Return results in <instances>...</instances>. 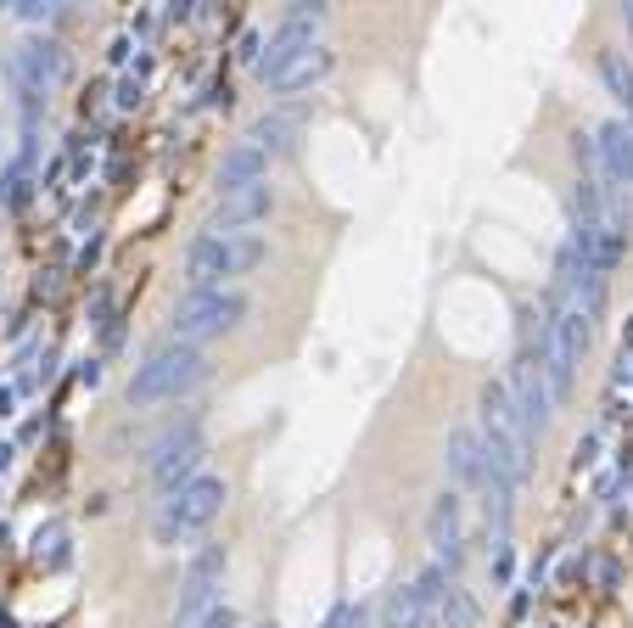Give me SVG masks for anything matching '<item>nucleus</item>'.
Masks as SVG:
<instances>
[{
    "instance_id": "nucleus-1",
    "label": "nucleus",
    "mask_w": 633,
    "mask_h": 628,
    "mask_svg": "<svg viewBox=\"0 0 633 628\" xmlns=\"http://www.w3.org/2000/svg\"><path fill=\"white\" fill-rule=\"evenodd\" d=\"M264 264V236L241 230V236H197L191 253H185V275H191V292H219L230 275H247Z\"/></svg>"
},
{
    "instance_id": "nucleus-2",
    "label": "nucleus",
    "mask_w": 633,
    "mask_h": 628,
    "mask_svg": "<svg viewBox=\"0 0 633 628\" xmlns=\"http://www.w3.org/2000/svg\"><path fill=\"white\" fill-rule=\"evenodd\" d=\"M208 382V359L202 348H185V343H169L146 359L141 371L129 376V404H163V399H180L191 387Z\"/></svg>"
},
{
    "instance_id": "nucleus-3",
    "label": "nucleus",
    "mask_w": 633,
    "mask_h": 628,
    "mask_svg": "<svg viewBox=\"0 0 633 628\" xmlns=\"http://www.w3.org/2000/svg\"><path fill=\"white\" fill-rule=\"evenodd\" d=\"M241 320H247V298L241 292H230V286H219V292H185L180 303H174V343L197 348L208 343V337H225V331H236Z\"/></svg>"
},
{
    "instance_id": "nucleus-4",
    "label": "nucleus",
    "mask_w": 633,
    "mask_h": 628,
    "mask_svg": "<svg viewBox=\"0 0 633 628\" xmlns=\"http://www.w3.org/2000/svg\"><path fill=\"white\" fill-rule=\"evenodd\" d=\"M225 511V477H197L185 483L163 511H157V544H180L197 528H208L213 516Z\"/></svg>"
},
{
    "instance_id": "nucleus-5",
    "label": "nucleus",
    "mask_w": 633,
    "mask_h": 628,
    "mask_svg": "<svg viewBox=\"0 0 633 628\" xmlns=\"http://www.w3.org/2000/svg\"><path fill=\"white\" fill-rule=\"evenodd\" d=\"M62 68H68V57H62L57 40H29V45H17L12 51V79H17V90H23L29 101L57 85Z\"/></svg>"
},
{
    "instance_id": "nucleus-6",
    "label": "nucleus",
    "mask_w": 633,
    "mask_h": 628,
    "mask_svg": "<svg viewBox=\"0 0 633 628\" xmlns=\"http://www.w3.org/2000/svg\"><path fill=\"white\" fill-rule=\"evenodd\" d=\"M510 399H516V410H521V421H527V432H544L549 427V415H555V393H549V382H544V365H538L533 354L527 359H516V371H510Z\"/></svg>"
},
{
    "instance_id": "nucleus-7",
    "label": "nucleus",
    "mask_w": 633,
    "mask_h": 628,
    "mask_svg": "<svg viewBox=\"0 0 633 628\" xmlns=\"http://www.w3.org/2000/svg\"><path fill=\"white\" fill-rule=\"evenodd\" d=\"M225 572V550H202L197 561H191V578H185V595H180V612H174L169 628H197L202 617L219 606V595H213V578Z\"/></svg>"
},
{
    "instance_id": "nucleus-8",
    "label": "nucleus",
    "mask_w": 633,
    "mask_h": 628,
    "mask_svg": "<svg viewBox=\"0 0 633 628\" xmlns=\"http://www.w3.org/2000/svg\"><path fill=\"white\" fill-rule=\"evenodd\" d=\"M269 214V186H241V191H219L208 214V236H241L247 225Z\"/></svg>"
},
{
    "instance_id": "nucleus-9",
    "label": "nucleus",
    "mask_w": 633,
    "mask_h": 628,
    "mask_svg": "<svg viewBox=\"0 0 633 628\" xmlns=\"http://www.w3.org/2000/svg\"><path fill=\"white\" fill-rule=\"evenodd\" d=\"M600 174H605V186H617V191L633 186V124L628 118H611L600 129Z\"/></svg>"
},
{
    "instance_id": "nucleus-10",
    "label": "nucleus",
    "mask_w": 633,
    "mask_h": 628,
    "mask_svg": "<svg viewBox=\"0 0 633 628\" xmlns=\"http://www.w3.org/2000/svg\"><path fill=\"white\" fill-rule=\"evenodd\" d=\"M331 51L325 45H309V51H297V57H286L275 73H264V85L269 90H281V96H292V90H309V85H320L325 73H331Z\"/></svg>"
},
{
    "instance_id": "nucleus-11",
    "label": "nucleus",
    "mask_w": 633,
    "mask_h": 628,
    "mask_svg": "<svg viewBox=\"0 0 633 628\" xmlns=\"http://www.w3.org/2000/svg\"><path fill=\"white\" fill-rule=\"evenodd\" d=\"M426 533H432V544H437V567L443 572H454L460 567V494H437V505H432V516H426Z\"/></svg>"
},
{
    "instance_id": "nucleus-12",
    "label": "nucleus",
    "mask_w": 633,
    "mask_h": 628,
    "mask_svg": "<svg viewBox=\"0 0 633 628\" xmlns=\"http://www.w3.org/2000/svg\"><path fill=\"white\" fill-rule=\"evenodd\" d=\"M269 174V152L258 141H236L219 163V191H241V186H264Z\"/></svg>"
},
{
    "instance_id": "nucleus-13",
    "label": "nucleus",
    "mask_w": 633,
    "mask_h": 628,
    "mask_svg": "<svg viewBox=\"0 0 633 628\" xmlns=\"http://www.w3.org/2000/svg\"><path fill=\"white\" fill-rule=\"evenodd\" d=\"M443 466H449V477H454V483H465V488H482V471H488V455H482V438H477V432L454 427V432H449V449H443Z\"/></svg>"
},
{
    "instance_id": "nucleus-14",
    "label": "nucleus",
    "mask_w": 633,
    "mask_h": 628,
    "mask_svg": "<svg viewBox=\"0 0 633 628\" xmlns=\"http://www.w3.org/2000/svg\"><path fill=\"white\" fill-rule=\"evenodd\" d=\"M381 628H437V612L415 595V584H398L387 595V623Z\"/></svg>"
},
{
    "instance_id": "nucleus-15",
    "label": "nucleus",
    "mask_w": 633,
    "mask_h": 628,
    "mask_svg": "<svg viewBox=\"0 0 633 628\" xmlns=\"http://www.w3.org/2000/svg\"><path fill=\"white\" fill-rule=\"evenodd\" d=\"M600 79L611 85V96L633 113V62L622 57V51H600Z\"/></svg>"
},
{
    "instance_id": "nucleus-16",
    "label": "nucleus",
    "mask_w": 633,
    "mask_h": 628,
    "mask_svg": "<svg viewBox=\"0 0 633 628\" xmlns=\"http://www.w3.org/2000/svg\"><path fill=\"white\" fill-rule=\"evenodd\" d=\"M437 628H477V600L449 584L443 600H437Z\"/></svg>"
},
{
    "instance_id": "nucleus-17",
    "label": "nucleus",
    "mask_w": 633,
    "mask_h": 628,
    "mask_svg": "<svg viewBox=\"0 0 633 628\" xmlns=\"http://www.w3.org/2000/svg\"><path fill=\"white\" fill-rule=\"evenodd\" d=\"M292 135H297V124L286 113H264L253 124V135H247V141H258L264 152H286V146H292Z\"/></svg>"
},
{
    "instance_id": "nucleus-18",
    "label": "nucleus",
    "mask_w": 633,
    "mask_h": 628,
    "mask_svg": "<svg viewBox=\"0 0 633 628\" xmlns=\"http://www.w3.org/2000/svg\"><path fill=\"white\" fill-rule=\"evenodd\" d=\"M34 556L51 561V567H62V561H68V550H62V528H40L34 533Z\"/></svg>"
},
{
    "instance_id": "nucleus-19",
    "label": "nucleus",
    "mask_w": 633,
    "mask_h": 628,
    "mask_svg": "<svg viewBox=\"0 0 633 628\" xmlns=\"http://www.w3.org/2000/svg\"><path fill=\"white\" fill-rule=\"evenodd\" d=\"M197 628H236V612H230L225 600H219V606H213V612H208V617H202V623H197Z\"/></svg>"
},
{
    "instance_id": "nucleus-20",
    "label": "nucleus",
    "mask_w": 633,
    "mask_h": 628,
    "mask_svg": "<svg viewBox=\"0 0 633 628\" xmlns=\"http://www.w3.org/2000/svg\"><path fill=\"white\" fill-rule=\"evenodd\" d=\"M17 12L29 17V23H51V17H57V6H40V0H29V6H17Z\"/></svg>"
},
{
    "instance_id": "nucleus-21",
    "label": "nucleus",
    "mask_w": 633,
    "mask_h": 628,
    "mask_svg": "<svg viewBox=\"0 0 633 628\" xmlns=\"http://www.w3.org/2000/svg\"><path fill=\"white\" fill-rule=\"evenodd\" d=\"M135 101H141V79H124L118 85V107H135Z\"/></svg>"
},
{
    "instance_id": "nucleus-22",
    "label": "nucleus",
    "mask_w": 633,
    "mask_h": 628,
    "mask_svg": "<svg viewBox=\"0 0 633 628\" xmlns=\"http://www.w3.org/2000/svg\"><path fill=\"white\" fill-rule=\"evenodd\" d=\"M617 382H628V387H633V348H622V359H617Z\"/></svg>"
},
{
    "instance_id": "nucleus-23",
    "label": "nucleus",
    "mask_w": 633,
    "mask_h": 628,
    "mask_svg": "<svg viewBox=\"0 0 633 628\" xmlns=\"http://www.w3.org/2000/svg\"><path fill=\"white\" fill-rule=\"evenodd\" d=\"M622 17H628V34H633V0H628V6H622Z\"/></svg>"
},
{
    "instance_id": "nucleus-24",
    "label": "nucleus",
    "mask_w": 633,
    "mask_h": 628,
    "mask_svg": "<svg viewBox=\"0 0 633 628\" xmlns=\"http://www.w3.org/2000/svg\"><path fill=\"white\" fill-rule=\"evenodd\" d=\"M0 628H17V623H12V617H6V612H0Z\"/></svg>"
}]
</instances>
